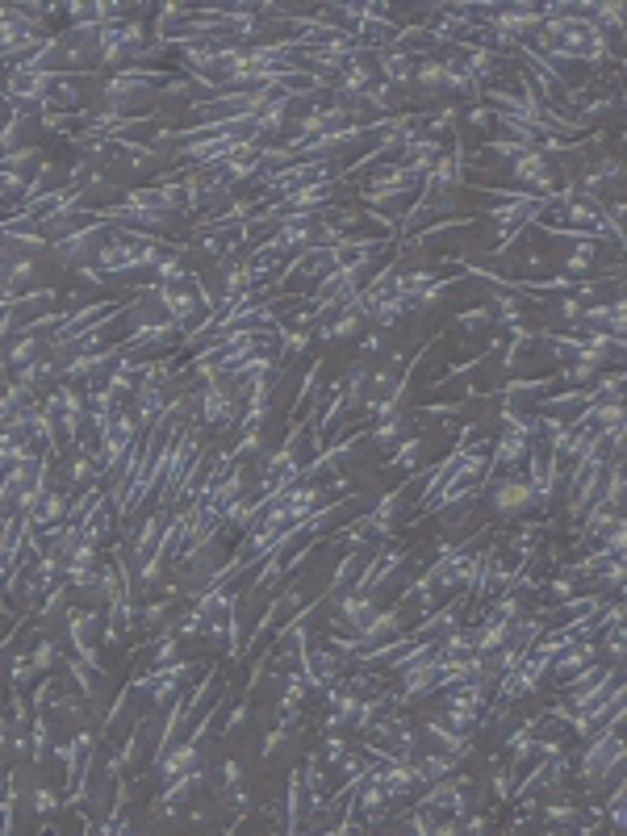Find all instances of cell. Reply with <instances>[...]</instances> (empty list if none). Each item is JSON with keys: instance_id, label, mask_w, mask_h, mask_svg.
<instances>
[{"instance_id": "cell-27", "label": "cell", "mask_w": 627, "mask_h": 836, "mask_svg": "<svg viewBox=\"0 0 627 836\" xmlns=\"http://www.w3.org/2000/svg\"><path fill=\"white\" fill-rule=\"evenodd\" d=\"M247 719H251V695L238 698V703L227 711V719H222V736H235V732H243V728H247Z\"/></svg>"}, {"instance_id": "cell-14", "label": "cell", "mask_w": 627, "mask_h": 836, "mask_svg": "<svg viewBox=\"0 0 627 836\" xmlns=\"http://www.w3.org/2000/svg\"><path fill=\"white\" fill-rule=\"evenodd\" d=\"M452 326L460 331L465 339H481V335H489L494 331V310H489L486 302L481 305H468V310H460V314L452 318Z\"/></svg>"}, {"instance_id": "cell-24", "label": "cell", "mask_w": 627, "mask_h": 836, "mask_svg": "<svg viewBox=\"0 0 627 836\" xmlns=\"http://www.w3.org/2000/svg\"><path fill=\"white\" fill-rule=\"evenodd\" d=\"M544 594L552 598V602H564V598H574V594H582V577H574V573H556L552 581H544Z\"/></svg>"}, {"instance_id": "cell-18", "label": "cell", "mask_w": 627, "mask_h": 836, "mask_svg": "<svg viewBox=\"0 0 627 836\" xmlns=\"http://www.w3.org/2000/svg\"><path fill=\"white\" fill-rule=\"evenodd\" d=\"M151 281H155V284H168V289H172V284H184V281H188V264H184V243H180L176 251H168V255L155 264Z\"/></svg>"}, {"instance_id": "cell-6", "label": "cell", "mask_w": 627, "mask_h": 836, "mask_svg": "<svg viewBox=\"0 0 627 836\" xmlns=\"http://www.w3.org/2000/svg\"><path fill=\"white\" fill-rule=\"evenodd\" d=\"M427 447H431L427 435H401L398 444L390 447V456L381 460V468H385V473H406V477H410V473H419V468L427 465Z\"/></svg>"}, {"instance_id": "cell-2", "label": "cell", "mask_w": 627, "mask_h": 836, "mask_svg": "<svg viewBox=\"0 0 627 836\" xmlns=\"http://www.w3.org/2000/svg\"><path fill=\"white\" fill-rule=\"evenodd\" d=\"M109 222H92V226H84V230H76V235H67V239H59V243H51V260L59 264V268H67V272H76L80 264H97V251H101V243L109 239Z\"/></svg>"}, {"instance_id": "cell-13", "label": "cell", "mask_w": 627, "mask_h": 836, "mask_svg": "<svg viewBox=\"0 0 627 836\" xmlns=\"http://www.w3.org/2000/svg\"><path fill=\"white\" fill-rule=\"evenodd\" d=\"M163 519H168V514H163V511H151V514H147V519H142V527H139V532H134V543H130V548H126V556H134V569H139L142 561H147V556L155 553V540H159V527H163Z\"/></svg>"}, {"instance_id": "cell-5", "label": "cell", "mask_w": 627, "mask_h": 836, "mask_svg": "<svg viewBox=\"0 0 627 836\" xmlns=\"http://www.w3.org/2000/svg\"><path fill=\"white\" fill-rule=\"evenodd\" d=\"M113 523H118V511H113L109 494L101 489L97 498L88 502V511L76 519V527H80V535H84V540H92V543H101V548H105L109 535H113Z\"/></svg>"}, {"instance_id": "cell-4", "label": "cell", "mask_w": 627, "mask_h": 836, "mask_svg": "<svg viewBox=\"0 0 627 836\" xmlns=\"http://www.w3.org/2000/svg\"><path fill=\"white\" fill-rule=\"evenodd\" d=\"M59 620H63V628H67V644H72V652H84L88 644H92V636L101 631L105 615L92 610V607H80V602H67Z\"/></svg>"}, {"instance_id": "cell-19", "label": "cell", "mask_w": 627, "mask_h": 836, "mask_svg": "<svg viewBox=\"0 0 627 836\" xmlns=\"http://www.w3.org/2000/svg\"><path fill=\"white\" fill-rule=\"evenodd\" d=\"M172 615H176V598H155V602H142V607H139V628L163 631V628H172Z\"/></svg>"}, {"instance_id": "cell-3", "label": "cell", "mask_w": 627, "mask_h": 836, "mask_svg": "<svg viewBox=\"0 0 627 836\" xmlns=\"http://www.w3.org/2000/svg\"><path fill=\"white\" fill-rule=\"evenodd\" d=\"M155 302H159V310H163L168 318H172V322L180 326V331L197 326V322H201V314H206V310H201V302L193 297V289H188V284H172V289H168V284H155Z\"/></svg>"}, {"instance_id": "cell-22", "label": "cell", "mask_w": 627, "mask_h": 836, "mask_svg": "<svg viewBox=\"0 0 627 836\" xmlns=\"http://www.w3.org/2000/svg\"><path fill=\"white\" fill-rule=\"evenodd\" d=\"M510 786H515V770L506 761L489 757V799L494 803H510Z\"/></svg>"}, {"instance_id": "cell-15", "label": "cell", "mask_w": 627, "mask_h": 836, "mask_svg": "<svg viewBox=\"0 0 627 836\" xmlns=\"http://www.w3.org/2000/svg\"><path fill=\"white\" fill-rule=\"evenodd\" d=\"M401 318H410V297H401V293H390L385 302L368 314V322L377 326V331H385L390 335L393 326H401Z\"/></svg>"}, {"instance_id": "cell-25", "label": "cell", "mask_w": 627, "mask_h": 836, "mask_svg": "<svg viewBox=\"0 0 627 836\" xmlns=\"http://www.w3.org/2000/svg\"><path fill=\"white\" fill-rule=\"evenodd\" d=\"M5 716H9L13 728H30L34 706H30V698H25V690H9V706H5Z\"/></svg>"}, {"instance_id": "cell-16", "label": "cell", "mask_w": 627, "mask_h": 836, "mask_svg": "<svg viewBox=\"0 0 627 836\" xmlns=\"http://www.w3.org/2000/svg\"><path fill=\"white\" fill-rule=\"evenodd\" d=\"M323 372H326L323 356H318V360H310V369L302 372V380H297V393H293V406H289V414H293V418L302 414V406H305V402H314V398H318V389H323Z\"/></svg>"}, {"instance_id": "cell-10", "label": "cell", "mask_w": 627, "mask_h": 836, "mask_svg": "<svg viewBox=\"0 0 627 836\" xmlns=\"http://www.w3.org/2000/svg\"><path fill=\"white\" fill-rule=\"evenodd\" d=\"M401 435H410V418H406V410H398V414H390V418H381V423L368 427L364 444H368V447H377V452H390V447L398 444Z\"/></svg>"}, {"instance_id": "cell-8", "label": "cell", "mask_w": 627, "mask_h": 836, "mask_svg": "<svg viewBox=\"0 0 627 836\" xmlns=\"http://www.w3.org/2000/svg\"><path fill=\"white\" fill-rule=\"evenodd\" d=\"M326 498H331V494H326V481H323V477H314V481H302V485H293L289 494H285V506H289L293 523H302L305 514L318 511Z\"/></svg>"}, {"instance_id": "cell-7", "label": "cell", "mask_w": 627, "mask_h": 836, "mask_svg": "<svg viewBox=\"0 0 627 836\" xmlns=\"http://www.w3.org/2000/svg\"><path fill=\"white\" fill-rule=\"evenodd\" d=\"M201 745H193V740L184 736V740H176L172 749L163 753L159 761H155V774H159V783H168V778H176V774H184V770H193V765H201Z\"/></svg>"}, {"instance_id": "cell-21", "label": "cell", "mask_w": 627, "mask_h": 836, "mask_svg": "<svg viewBox=\"0 0 627 836\" xmlns=\"http://www.w3.org/2000/svg\"><path fill=\"white\" fill-rule=\"evenodd\" d=\"M25 799H30V807H34L38 820H54V815L63 812V799H59L54 786H46V783H34L30 791H25Z\"/></svg>"}, {"instance_id": "cell-26", "label": "cell", "mask_w": 627, "mask_h": 836, "mask_svg": "<svg viewBox=\"0 0 627 836\" xmlns=\"http://www.w3.org/2000/svg\"><path fill=\"white\" fill-rule=\"evenodd\" d=\"M356 351H360V360H377L381 351H390V335L372 326L368 335H360V339H356Z\"/></svg>"}, {"instance_id": "cell-23", "label": "cell", "mask_w": 627, "mask_h": 836, "mask_svg": "<svg viewBox=\"0 0 627 836\" xmlns=\"http://www.w3.org/2000/svg\"><path fill=\"white\" fill-rule=\"evenodd\" d=\"M227 452H230L235 460H256V456L264 452V427H251V431H243L235 444L227 447Z\"/></svg>"}, {"instance_id": "cell-28", "label": "cell", "mask_w": 627, "mask_h": 836, "mask_svg": "<svg viewBox=\"0 0 627 836\" xmlns=\"http://www.w3.org/2000/svg\"><path fill=\"white\" fill-rule=\"evenodd\" d=\"M468 126H477V130H494V109L489 105H468Z\"/></svg>"}, {"instance_id": "cell-20", "label": "cell", "mask_w": 627, "mask_h": 836, "mask_svg": "<svg viewBox=\"0 0 627 836\" xmlns=\"http://www.w3.org/2000/svg\"><path fill=\"white\" fill-rule=\"evenodd\" d=\"M535 815H540L544 824H552V828H569V832H574V824L577 820H582V807L577 803H569V799H556V803H540L535 807Z\"/></svg>"}, {"instance_id": "cell-9", "label": "cell", "mask_w": 627, "mask_h": 836, "mask_svg": "<svg viewBox=\"0 0 627 836\" xmlns=\"http://www.w3.org/2000/svg\"><path fill=\"white\" fill-rule=\"evenodd\" d=\"M30 665L34 674H54L59 665H63V640L54 636V631H43V636H34L30 640Z\"/></svg>"}, {"instance_id": "cell-1", "label": "cell", "mask_w": 627, "mask_h": 836, "mask_svg": "<svg viewBox=\"0 0 627 836\" xmlns=\"http://www.w3.org/2000/svg\"><path fill=\"white\" fill-rule=\"evenodd\" d=\"M486 498H489V511H494L497 519H523V514L535 511L531 481L523 477L519 468H506V473H502V481H489Z\"/></svg>"}, {"instance_id": "cell-29", "label": "cell", "mask_w": 627, "mask_h": 836, "mask_svg": "<svg viewBox=\"0 0 627 836\" xmlns=\"http://www.w3.org/2000/svg\"><path fill=\"white\" fill-rule=\"evenodd\" d=\"M5 786H9V770H0V794H5Z\"/></svg>"}, {"instance_id": "cell-12", "label": "cell", "mask_w": 627, "mask_h": 836, "mask_svg": "<svg viewBox=\"0 0 627 836\" xmlns=\"http://www.w3.org/2000/svg\"><path fill=\"white\" fill-rule=\"evenodd\" d=\"M51 745H54L51 716H46V711H34V719H30V761H34V770H43L46 761H51Z\"/></svg>"}, {"instance_id": "cell-17", "label": "cell", "mask_w": 627, "mask_h": 836, "mask_svg": "<svg viewBox=\"0 0 627 836\" xmlns=\"http://www.w3.org/2000/svg\"><path fill=\"white\" fill-rule=\"evenodd\" d=\"M598 364H590V360H564L561 369L552 372L556 377V385H569V389H585V385H594L598 380Z\"/></svg>"}, {"instance_id": "cell-11", "label": "cell", "mask_w": 627, "mask_h": 836, "mask_svg": "<svg viewBox=\"0 0 627 836\" xmlns=\"http://www.w3.org/2000/svg\"><path fill=\"white\" fill-rule=\"evenodd\" d=\"M72 498H76V494H67V489L54 485L51 494L38 502V511L30 514V527L38 532V527H54V523H67V506H72Z\"/></svg>"}]
</instances>
